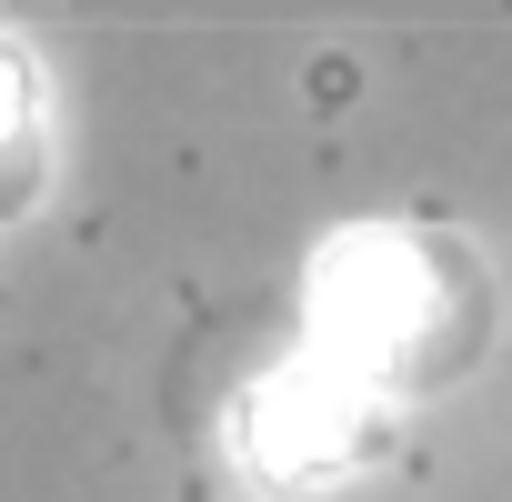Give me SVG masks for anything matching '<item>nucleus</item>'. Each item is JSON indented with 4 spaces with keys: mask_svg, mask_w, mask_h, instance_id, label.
Returning <instances> with one entry per match:
<instances>
[{
    "mask_svg": "<svg viewBox=\"0 0 512 502\" xmlns=\"http://www.w3.org/2000/svg\"><path fill=\"white\" fill-rule=\"evenodd\" d=\"M231 432H241V462L272 492H312V482H342L352 462L382 452V392H362L352 372H332L312 352V362H282L251 382Z\"/></svg>",
    "mask_w": 512,
    "mask_h": 502,
    "instance_id": "f03ea898",
    "label": "nucleus"
},
{
    "mask_svg": "<svg viewBox=\"0 0 512 502\" xmlns=\"http://www.w3.org/2000/svg\"><path fill=\"white\" fill-rule=\"evenodd\" d=\"M31 191H41V81L0 41V221H21Z\"/></svg>",
    "mask_w": 512,
    "mask_h": 502,
    "instance_id": "7ed1b4c3",
    "label": "nucleus"
},
{
    "mask_svg": "<svg viewBox=\"0 0 512 502\" xmlns=\"http://www.w3.org/2000/svg\"><path fill=\"white\" fill-rule=\"evenodd\" d=\"M312 332L322 362L362 392H442L492 342V262L432 221L342 231L312 262Z\"/></svg>",
    "mask_w": 512,
    "mask_h": 502,
    "instance_id": "f257e3e1",
    "label": "nucleus"
}]
</instances>
